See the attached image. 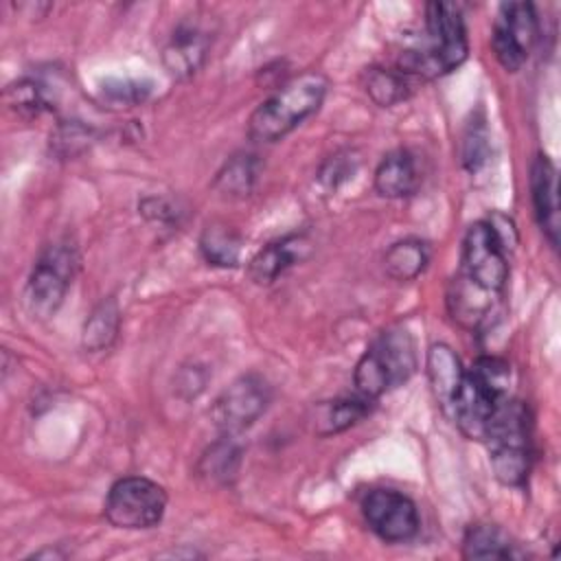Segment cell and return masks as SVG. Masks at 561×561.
<instances>
[{
  "instance_id": "cell-1",
  "label": "cell",
  "mask_w": 561,
  "mask_h": 561,
  "mask_svg": "<svg viewBox=\"0 0 561 561\" xmlns=\"http://www.w3.org/2000/svg\"><path fill=\"white\" fill-rule=\"evenodd\" d=\"M425 28L430 44L425 48H408L399 55L397 70L434 79L456 70L467 59V28L462 13L449 2H430L425 7Z\"/></svg>"
},
{
  "instance_id": "cell-2",
  "label": "cell",
  "mask_w": 561,
  "mask_h": 561,
  "mask_svg": "<svg viewBox=\"0 0 561 561\" xmlns=\"http://www.w3.org/2000/svg\"><path fill=\"white\" fill-rule=\"evenodd\" d=\"M329 79L309 70L285 81L270 99H265L248 121V134L259 142H276L309 118L324 101Z\"/></svg>"
},
{
  "instance_id": "cell-3",
  "label": "cell",
  "mask_w": 561,
  "mask_h": 561,
  "mask_svg": "<svg viewBox=\"0 0 561 561\" xmlns=\"http://www.w3.org/2000/svg\"><path fill=\"white\" fill-rule=\"evenodd\" d=\"M511 368L500 357H478L469 370H465L462 383L451 401L449 414L460 432L471 440H482L489 419L506 399Z\"/></svg>"
},
{
  "instance_id": "cell-4",
  "label": "cell",
  "mask_w": 561,
  "mask_h": 561,
  "mask_svg": "<svg viewBox=\"0 0 561 561\" xmlns=\"http://www.w3.org/2000/svg\"><path fill=\"white\" fill-rule=\"evenodd\" d=\"M495 478L519 486L530 469V416L522 401L502 399L489 419L484 438Z\"/></svg>"
},
{
  "instance_id": "cell-5",
  "label": "cell",
  "mask_w": 561,
  "mask_h": 561,
  "mask_svg": "<svg viewBox=\"0 0 561 561\" xmlns=\"http://www.w3.org/2000/svg\"><path fill=\"white\" fill-rule=\"evenodd\" d=\"M416 370L414 340L403 327L379 333L355 366L357 394L373 401L383 392L405 383Z\"/></svg>"
},
{
  "instance_id": "cell-6",
  "label": "cell",
  "mask_w": 561,
  "mask_h": 561,
  "mask_svg": "<svg viewBox=\"0 0 561 561\" xmlns=\"http://www.w3.org/2000/svg\"><path fill=\"white\" fill-rule=\"evenodd\" d=\"M167 511L164 489L142 476L116 480L105 497L103 513L107 522L125 530H145L162 522Z\"/></svg>"
},
{
  "instance_id": "cell-7",
  "label": "cell",
  "mask_w": 561,
  "mask_h": 561,
  "mask_svg": "<svg viewBox=\"0 0 561 561\" xmlns=\"http://www.w3.org/2000/svg\"><path fill=\"white\" fill-rule=\"evenodd\" d=\"M77 263L79 256L68 243L48 245L39 254L24 289V305L31 316L48 318L59 309L77 272Z\"/></svg>"
},
{
  "instance_id": "cell-8",
  "label": "cell",
  "mask_w": 561,
  "mask_h": 561,
  "mask_svg": "<svg viewBox=\"0 0 561 561\" xmlns=\"http://www.w3.org/2000/svg\"><path fill=\"white\" fill-rule=\"evenodd\" d=\"M506 239L493 221H476L462 239V276L484 291L497 294L508 278Z\"/></svg>"
},
{
  "instance_id": "cell-9",
  "label": "cell",
  "mask_w": 561,
  "mask_h": 561,
  "mask_svg": "<svg viewBox=\"0 0 561 561\" xmlns=\"http://www.w3.org/2000/svg\"><path fill=\"white\" fill-rule=\"evenodd\" d=\"M539 37V18L530 2H508L500 7L497 20L493 24V53L500 66L515 72L528 59L533 46Z\"/></svg>"
},
{
  "instance_id": "cell-10",
  "label": "cell",
  "mask_w": 561,
  "mask_h": 561,
  "mask_svg": "<svg viewBox=\"0 0 561 561\" xmlns=\"http://www.w3.org/2000/svg\"><path fill=\"white\" fill-rule=\"evenodd\" d=\"M270 399V383L261 375H241L217 397L210 410L213 423L228 436L243 432L265 412Z\"/></svg>"
},
{
  "instance_id": "cell-11",
  "label": "cell",
  "mask_w": 561,
  "mask_h": 561,
  "mask_svg": "<svg viewBox=\"0 0 561 561\" xmlns=\"http://www.w3.org/2000/svg\"><path fill=\"white\" fill-rule=\"evenodd\" d=\"M368 528L388 543L410 541L421 526L416 504L392 489H373L362 502Z\"/></svg>"
},
{
  "instance_id": "cell-12",
  "label": "cell",
  "mask_w": 561,
  "mask_h": 561,
  "mask_svg": "<svg viewBox=\"0 0 561 561\" xmlns=\"http://www.w3.org/2000/svg\"><path fill=\"white\" fill-rule=\"evenodd\" d=\"M530 197L539 228L548 237L550 245L559 243V186L557 169L552 160L539 153L530 167Z\"/></svg>"
},
{
  "instance_id": "cell-13",
  "label": "cell",
  "mask_w": 561,
  "mask_h": 561,
  "mask_svg": "<svg viewBox=\"0 0 561 561\" xmlns=\"http://www.w3.org/2000/svg\"><path fill=\"white\" fill-rule=\"evenodd\" d=\"M311 250V243L305 234H287L278 241L261 248L248 265V276L256 285H270L280 274H285L291 265L300 263Z\"/></svg>"
},
{
  "instance_id": "cell-14",
  "label": "cell",
  "mask_w": 561,
  "mask_h": 561,
  "mask_svg": "<svg viewBox=\"0 0 561 561\" xmlns=\"http://www.w3.org/2000/svg\"><path fill=\"white\" fill-rule=\"evenodd\" d=\"M210 48V37L195 24H182L169 37L162 50V64L167 72L175 79H186L195 75Z\"/></svg>"
},
{
  "instance_id": "cell-15",
  "label": "cell",
  "mask_w": 561,
  "mask_h": 561,
  "mask_svg": "<svg viewBox=\"0 0 561 561\" xmlns=\"http://www.w3.org/2000/svg\"><path fill=\"white\" fill-rule=\"evenodd\" d=\"M421 184V171L416 156L408 149H394L375 169V191L381 197H408Z\"/></svg>"
},
{
  "instance_id": "cell-16",
  "label": "cell",
  "mask_w": 561,
  "mask_h": 561,
  "mask_svg": "<svg viewBox=\"0 0 561 561\" xmlns=\"http://www.w3.org/2000/svg\"><path fill=\"white\" fill-rule=\"evenodd\" d=\"M465 368L451 346L438 342L427 351V379L436 403L449 412L451 401L462 383Z\"/></svg>"
},
{
  "instance_id": "cell-17",
  "label": "cell",
  "mask_w": 561,
  "mask_h": 561,
  "mask_svg": "<svg viewBox=\"0 0 561 561\" xmlns=\"http://www.w3.org/2000/svg\"><path fill=\"white\" fill-rule=\"evenodd\" d=\"M465 559H524L526 552L495 524H473L462 537Z\"/></svg>"
},
{
  "instance_id": "cell-18",
  "label": "cell",
  "mask_w": 561,
  "mask_h": 561,
  "mask_svg": "<svg viewBox=\"0 0 561 561\" xmlns=\"http://www.w3.org/2000/svg\"><path fill=\"white\" fill-rule=\"evenodd\" d=\"M491 291H484L482 287L473 285L469 278L460 274L451 283L447 305L454 320H458L465 327H476L491 309Z\"/></svg>"
},
{
  "instance_id": "cell-19",
  "label": "cell",
  "mask_w": 561,
  "mask_h": 561,
  "mask_svg": "<svg viewBox=\"0 0 561 561\" xmlns=\"http://www.w3.org/2000/svg\"><path fill=\"white\" fill-rule=\"evenodd\" d=\"M368 410H370V401L364 399L362 394L327 401L316 410V432L320 436L344 432L351 425H355L359 419H364Z\"/></svg>"
},
{
  "instance_id": "cell-20",
  "label": "cell",
  "mask_w": 561,
  "mask_h": 561,
  "mask_svg": "<svg viewBox=\"0 0 561 561\" xmlns=\"http://www.w3.org/2000/svg\"><path fill=\"white\" fill-rule=\"evenodd\" d=\"M118 327H121V311L116 300L114 298L101 300L83 324L81 346L90 353L110 348L118 335Z\"/></svg>"
},
{
  "instance_id": "cell-21",
  "label": "cell",
  "mask_w": 561,
  "mask_h": 561,
  "mask_svg": "<svg viewBox=\"0 0 561 561\" xmlns=\"http://www.w3.org/2000/svg\"><path fill=\"white\" fill-rule=\"evenodd\" d=\"M430 263V248L421 239H401L383 256V267L394 280H414Z\"/></svg>"
},
{
  "instance_id": "cell-22",
  "label": "cell",
  "mask_w": 561,
  "mask_h": 561,
  "mask_svg": "<svg viewBox=\"0 0 561 561\" xmlns=\"http://www.w3.org/2000/svg\"><path fill=\"white\" fill-rule=\"evenodd\" d=\"M202 256L217 267H234L241 254V237L226 224H208L199 237Z\"/></svg>"
},
{
  "instance_id": "cell-23",
  "label": "cell",
  "mask_w": 561,
  "mask_h": 561,
  "mask_svg": "<svg viewBox=\"0 0 561 561\" xmlns=\"http://www.w3.org/2000/svg\"><path fill=\"white\" fill-rule=\"evenodd\" d=\"M364 90L377 105L392 107L410 96V81L399 70L373 66L364 72Z\"/></svg>"
},
{
  "instance_id": "cell-24",
  "label": "cell",
  "mask_w": 561,
  "mask_h": 561,
  "mask_svg": "<svg viewBox=\"0 0 561 561\" xmlns=\"http://www.w3.org/2000/svg\"><path fill=\"white\" fill-rule=\"evenodd\" d=\"M259 175V160L252 153L232 156L215 178V188L226 197H243L252 191Z\"/></svg>"
},
{
  "instance_id": "cell-25",
  "label": "cell",
  "mask_w": 561,
  "mask_h": 561,
  "mask_svg": "<svg viewBox=\"0 0 561 561\" xmlns=\"http://www.w3.org/2000/svg\"><path fill=\"white\" fill-rule=\"evenodd\" d=\"M239 460H241V451L232 440H221L215 443L199 462V471L210 478V480H219V482H228L237 469H239Z\"/></svg>"
},
{
  "instance_id": "cell-26",
  "label": "cell",
  "mask_w": 561,
  "mask_h": 561,
  "mask_svg": "<svg viewBox=\"0 0 561 561\" xmlns=\"http://www.w3.org/2000/svg\"><path fill=\"white\" fill-rule=\"evenodd\" d=\"M4 99H7L9 107H13L15 112L26 114V116H35L48 107L44 88L33 79H20V81L11 83L4 92Z\"/></svg>"
},
{
  "instance_id": "cell-27",
  "label": "cell",
  "mask_w": 561,
  "mask_h": 561,
  "mask_svg": "<svg viewBox=\"0 0 561 561\" xmlns=\"http://www.w3.org/2000/svg\"><path fill=\"white\" fill-rule=\"evenodd\" d=\"M101 94L116 107H134L151 94V83L142 79H107L101 85Z\"/></svg>"
},
{
  "instance_id": "cell-28",
  "label": "cell",
  "mask_w": 561,
  "mask_h": 561,
  "mask_svg": "<svg viewBox=\"0 0 561 561\" xmlns=\"http://www.w3.org/2000/svg\"><path fill=\"white\" fill-rule=\"evenodd\" d=\"M90 140H92V131L75 121L59 125L57 131L50 136V145L55 147V151L66 158L83 151L90 145Z\"/></svg>"
},
{
  "instance_id": "cell-29",
  "label": "cell",
  "mask_w": 561,
  "mask_h": 561,
  "mask_svg": "<svg viewBox=\"0 0 561 561\" xmlns=\"http://www.w3.org/2000/svg\"><path fill=\"white\" fill-rule=\"evenodd\" d=\"M486 156V131L482 121L476 125H469V131L465 134L462 142V162L469 171H476Z\"/></svg>"
},
{
  "instance_id": "cell-30",
  "label": "cell",
  "mask_w": 561,
  "mask_h": 561,
  "mask_svg": "<svg viewBox=\"0 0 561 561\" xmlns=\"http://www.w3.org/2000/svg\"><path fill=\"white\" fill-rule=\"evenodd\" d=\"M353 160H348V156H331L327 162H324V167H322V171H320V180L327 184V186H337L340 182H344L351 173H353V164H351Z\"/></svg>"
}]
</instances>
